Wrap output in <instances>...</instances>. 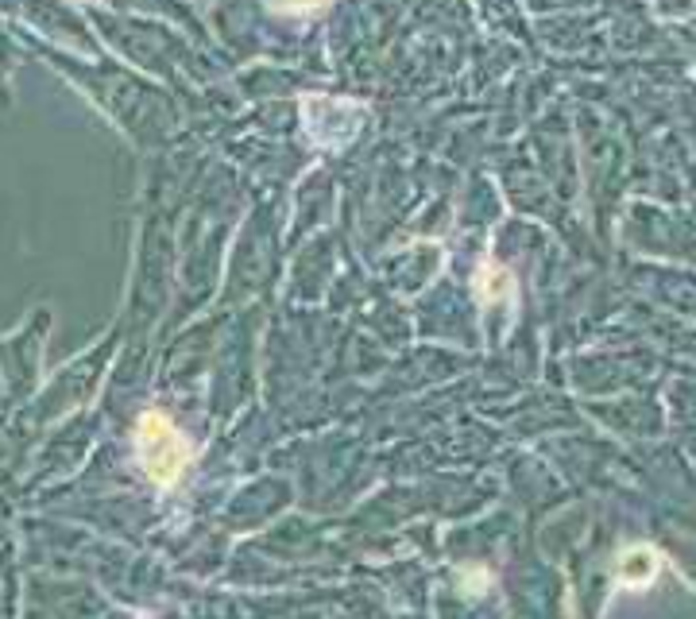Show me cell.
Instances as JSON below:
<instances>
[{"instance_id": "cell-3", "label": "cell", "mask_w": 696, "mask_h": 619, "mask_svg": "<svg viewBox=\"0 0 696 619\" xmlns=\"http://www.w3.org/2000/svg\"><path fill=\"white\" fill-rule=\"evenodd\" d=\"M476 295H480V302H503V295L511 298V275L503 267L484 264L480 279H476Z\"/></svg>"}, {"instance_id": "cell-4", "label": "cell", "mask_w": 696, "mask_h": 619, "mask_svg": "<svg viewBox=\"0 0 696 619\" xmlns=\"http://www.w3.org/2000/svg\"><path fill=\"white\" fill-rule=\"evenodd\" d=\"M329 0H267V8L275 12H287V16H306V12H318Z\"/></svg>"}, {"instance_id": "cell-1", "label": "cell", "mask_w": 696, "mask_h": 619, "mask_svg": "<svg viewBox=\"0 0 696 619\" xmlns=\"http://www.w3.org/2000/svg\"><path fill=\"white\" fill-rule=\"evenodd\" d=\"M136 457L151 476V484L171 492V488H178V480L186 476L190 461H194V445L167 414L147 411L136 422Z\"/></svg>"}, {"instance_id": "cell-2", "label": "cell", "mask_w": 696, "mask_h": 619, "mask_svg": "<svg viewBox=\"0 0 696 619\" xmlns=\"http://www.w3.org/2000/svg\"><path fill=\"white\" fill-rule=\"evenodd\" d=\"M658 554L654 550H646V546H638L631 554H623L619 561V581L627 585V589H642V585H650L654 581V573H658Z\"/></svg>"}]
</instances>
